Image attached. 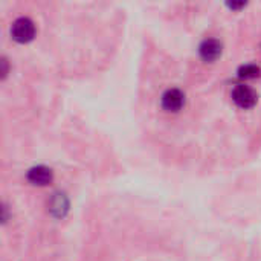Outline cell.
Wrapping results in <instances>:
<instances>
[{
    "label": "cell",
    "mask_w": 261,
    "mask_h": 261,
    "mask_svg": "<svg viewBox=\"0 0 261 261\" xmlns=\"http://www.w3.org/2000/svg\"><path fill=\"white\" fill-rule=\"evenodd\" d=\"M232 101L240 107V109H252L257 101H258V96L255 93L254 89L248 87V86H237L232 92Z\"/></svg>",
    "instance_id": "cell-2"
},
{
    "label": "cell",
    "mask_w": 261,
    "mask_h": 261,
    "mask_svg": "<svg viewBox=\"0 0 261 261\" xmlns=\"http://www.w3.org/2000/svg\"><path fill=\"white\" fill-rule=\"evenodd\" d=\"M222 50H223V46L219 40L216 38H208L205 40L200 47H199V52H200V57L205 60V61H216L220 55H222Z\"/></svg>",
    "instance_id": "cell-6"
},
{
    "label": "cell",
    "mask_w": 261,
    "mask_h": 261,
    "mask_svg": "<svg viewBox=\"0 0 261 261\" xmlns=\"http://www.w3.org/2000/svg\"><path fill=\"white\" fill-rule=\"evenodd\" d=\"M28 180L32 184V185H37V187H46L52 182L54 179V174H52V170L47 168V167H43V165H38V167H34L28 171Z\"/></svg>",
    "instance_id": "cell-5"
},
{
    "label": "cell",
    "mask_w": 261,
    "mask_h": 261,
    "mask_svg": "<svg viewBox=\"0 0 261 261\" xmlns=\"http://www.w3.org/2000/svg\"><path fill=\"white\" fill-rule=\"evenodd\" d=\"M185 104V95L179 89H168L162 95V107L167 112H179Z\"/></svg>",
    "instance_id": "cell-4"
},
{
    "label": "cell",
    "mask_w": 261,
    "mask_h": 261,
    "mask_svg": "<svg viewBox=\"0 0 261 261\" xmlns=\"http://www.w3.org/2000/svg\"><path fill=\"white\" fill-rule=\"evenodd\" d=\"M261 75V69L255 64H246V66H242L239 69V76L240 78H245V80H254L257 76Z\"/></svg>",
    "instance_id": "cell-7"
},
{
    "label": "cell",
    "mask_w": 261,
    "mask_h": 261,
    "mask_svg": "<svg viewBox=\"0 0 261 261\" xmlns=\"http://www.w3.org/2000/svg\"><path fill=\"white\" fill-rule=\"evenodd\" d=\"M49 213L55 219H63L69 211V199L64 193H54L47 203Z\"/></svg>",
    "instance_id": "cell-3"
},
{
    "label": "cell",
    "mask_w": 261,
    "mask_h": 261,
    "mask_svg": "<svg viewBox=\"0 0 261 261\" xmlns=\"http://www.w3.org/2000/svg\"><path fill=\"white\" fill-rule=\"evenodd\" d=\"M11 35L18 43H28V41H31L34 38V35H35V26H34L32 20H29L26 17L17 18L12 23Z\"/></svg>",
    "instance_id": "cell-1"
},
{
    "label": "cell",
    "mask_w": 261,
    "mask_h": 261,
    "mask_svg": "<svg viewBox=\"0 0 261 261\" xmlns=\"http://www.w3.org/2000/svg\"><path fill=\"white\" fill-rule=\"evenodd\" d=\"M228 6H229L231 9H240V8H245L246 3H245V2H242V3H228Z\"/></svg>",
    "instance_id": "cell-8"
}]
</instances>
